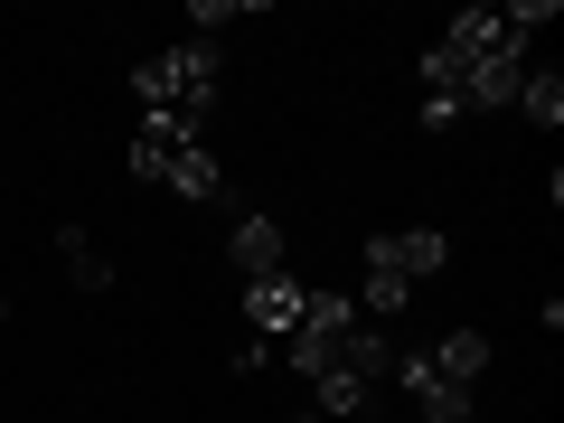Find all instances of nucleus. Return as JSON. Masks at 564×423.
<instances>
[{
  "label": "nucleus",
  "instance_id": "9",
  "mask_svg": "<svg viewBox=\"0 0 564 423\" xmlns=\"http://www.w3.org/2000/svg\"><path fill=\"white\" fill-rule=\"evenodd\" d=\"M236 263H245V282L292 273V263H282V226H273V217H236Z\"/></svg>",
  "mask_w": 564,
  "mask_h": 423
},
{
  "label": "nucleus",
  "instance_id": "13",
  "mask_svg": "<svg viewBox=\"0 0 564 423\" xmlns=\"http://www.w3.org/2000/svg\"><path fill=\"white\" fill-rule=\"evenodd\" d=\"M518 113H527V122H545V132L564 122V76H555V66H527V85H518Z\"/></svg>",
  "mask_w": 564,
  "mask_h": 423
},
{
  "label": "nucleus",
  "instance_id": "8",
  "mask_svg": "<svg viewBox=\"0 0 564 423\" xmlns=\"http://www.w3.org/2000/svg\"><path fill=\"white\" fill-rule=\"evenodd\" d=\"M329 367H339V377H358V386H377V377H395V339H386L377 321H358V329L339 339V358H329Z\"/></svg>",
  "mask_w": 564,
  "mask_h": 423
},
{
  "label": "nucleus",
  "instance_id": "7",
  "mask_svg": "<svg viewBox=\"0 0 564 423\" xmlns=\"http://www.w3.org/2000/svg\"><path fill=\"white\" fill-rule=\"evenodd\" d=\"M377 245H386V263H395V273L414 282V292H423V282H433V273H443V263H452L443 226H404V236H377Z\"/></svg>",
  "mask_w": 564,
  "mask_h": 423
},
{
  "label": "nucleus",
  "instance_id": "1",
  "mask_svg": "<svg viewBox=\"0 0 564 423\" xmlns=\"http://www.w3.org/2000/svg\"><path fill=\"white\" fill-rule=\"evenodd\" d=\"M217 85H226V47H217V39H180V47H161V57H141V66H132V95L151 104V113L188 122V132H207V104H217Z\"/></svg>",
  "mask_w": 564,
  "mask_h": 423
},
{
  "label": "nucleus",
  "instance_id": "6",
  "mask_svg": "<svg viewBox=\"0 0 564 423\" xmlns=\"http://www.w3.org/2000/svg\"><path fill=\"white\" fill-rule=\"evenodd\" d=\"M527 66H536V57H527V47H508V57H489V66H470V76H462V104H470V113H499V104H518V85H527Z\"/></svg>",
  "mask_w": 564,
  "mask_h": 423
},
{
  "label": "nucleus",
  "instance_id": "2",
  "mask_svg": "<svg viewBox=\"0 0 564 423\" xmlns=\"http://www.w3.org/2000/svg\"><path fill=\"white\" fill-rule=\"evenodd\" d=\"M395 386H404V404H414L423 423H470V386H452L423 348H414V358H395Z\"/></svg>",
  "mask_w": 564,
  "mask_h": 423
},
{
  "label": "nucleus",
  "instance_id": "4",
  "mask_svg": "<svg viewBox=\"0 0 564 423\" xmlns=\"http://www.w3.org/2000/svg\"><path fill=\"white\" fill-rule=\"evenodd\" d=\"M188 122H170V113H141V132H132V151H122V161H132V180H170V161H180L188 151Z\"/></svg>",
  "mask_w": 564,
  "mask_h": 423
},
{
  "label": "nucleus",
  "instance_id": "3",
  "mask_svg": "<svg viewBox=\"0 0 564 423\" xmlns=\"http://www.w3.org/2000/svg\"><path fill=\"white\" fill-rule=\"evenodd\" d=\"M302 302H311V282H292V273H263V282H245V329H302Z\"/></svg>",
  "mask_w": 564,
  "mask_h": 423
},
{
  "label": "nucleus",
  "instance_id": "11",
  "mask_svg": "<svg viewBox=\"0 0 564 423\" xmlns=\"http://www.w3.org/2000/svg\"><path fill=\"white\" fill-rule=\"evenodd\" d=\"M57 254H66V282H76V292H104V282H113V263L95 254L85 226H57Z\"/></svg>",
  "mask_w": 564,
  "mask_h": 423
},
{
  "label": "nucleus",
  "instance_id": "15",
  "mask_svg": "<svg viewBox=\"0 0 564 423\" xmlns=\"http://www.w3.org/2000/svg\"><path fill=\"white\" fill-rule=\"evenodd\" d=\"M245 20V0H188V29L198 39H217V29H236Z\"/></svg>",
  "mask_w": 564,
  "mask_h": 423
},
{
  "label": "nucleus",
  "instance_id": "14",
  "mask_svg": "<svg viewBox=\"0 0 564 423\" xmlns=\"http://www.w3.org/2000/svg\"><path fill=\"white\" fill-rule=\"evenodd\" d=\"M499 20H508V39H536V29H555V0H508Z\"/></svg>",
  "mask_w": 564,
  "mask_h": 423
},
{
  "label": "nucleus",
  "instance_id": "16",
  "mask_svg": "<svg viewBox=\"0 0 564 423\" xmlns=\"http://www.w3.org/2000/svg\"><path fill=\"white\" fill-rule=\"evenodd\" d=\"M0 302H10V292H0Z\"/></svg>",
  "mask_w": 564,
  "mask_h": 423
},
{
  "label": "nucleus",
  "instance_id": "17",
  "mask_svg": "<svg viewBox=\"0 0 564 423\" xmlns=\"http://www.w3.org/2000/svg\"><path fill=\"white\" fill-rule=\"evenodd\" d=\"M0 311H10V302H0Z\"/></svg>",
  "mask_w": 564,
  "mask_h": 423
},
{
  "label": "nucleus",
  "instance_id": "12",
  "mask_svg": "<svg viewBox=\"0 0 564 423\" xmlns=\"http://www.w3.org/2000/svg\"><path fill=\"white\" fill-rule=\"evenodd\" d=\"M423 358L443 367L452 386H470V377H480V367H489V339H480V329H452V339H443V348H423Z\"/></svg>",
  "mask_w": 564,
  "mask_h": 423
},
{
  "label": "nucleus",
  "instance_id": "10",
  "mask_svg": "<svg viewBox=\"0 0 564 423\" xmlns=\"http://www.w3.org/2000/svg\"><path fill=\"white\" fill-rule=\"evenodd\" d=\"M161 188H180V198H217L226 170H217V151H207V141H188L180 161H170V180H161Z\"/></svg>",
  "mask_w": 564,
  "mask_h": 423
},
{
  "label": "nucleus",
  "instance_id": "5",
  "mask_svg": "<svg viewBox=\"0 0 564 423\" xmlns=\"http://www.w3.org/2000/svg\"><path fill=\"white\" fill-rule=\"evenodd\" d=\"M348 302H358V321H404V302H414V282H404L395 273V263H386V245H367V282H358V292H348Z\"/></svg>",
  "mask_w": 564,
  "mask_h": 423
}]
</instances>
